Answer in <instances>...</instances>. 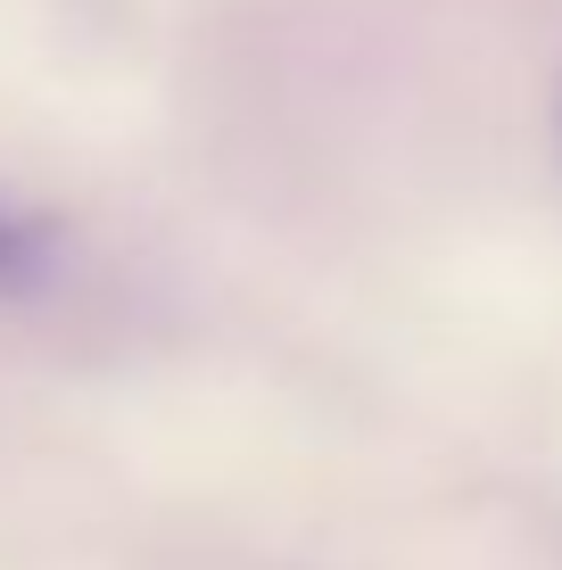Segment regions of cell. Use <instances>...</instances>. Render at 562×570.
<instances>
[{"mask_svg": "<svg viewBox=\"0 0 562 570\" xmlns=\"http://www.w3.org/2000/svg\"><path fill=\"white\" fill-rule=\"evenodd\" d=\"M26 215H17L9 199H0V282H17V273H26Z\"/></svg>", "mask_w": 562, "mask_h": 570, "instance_id": "obj_1", "label": "cell"}]
</instances>
